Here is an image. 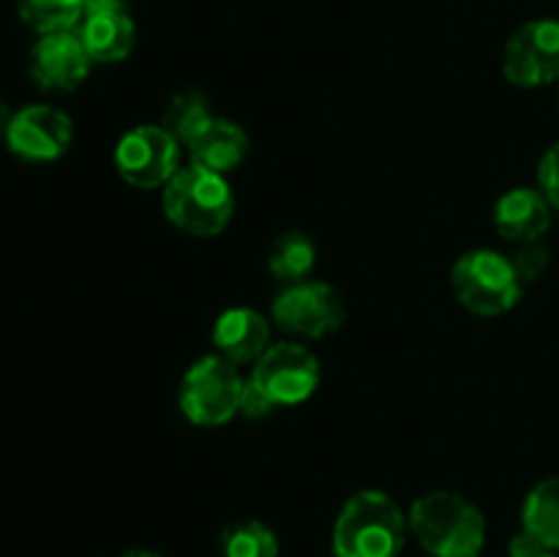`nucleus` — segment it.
I'll return each mask as SVG.
<instances>
[{
  "label": "nucleus",
  "mask_w": 559,
  "mask_h": 557,
  "mask_svg": "<svg viewBox=\"0 0 559 557\" xmlns=\"http://www.w3.org/2000/svg\"><path fill=\"white\" fill-rule=\"evenodd\" d=\"M407 533V513L388 491L360 489L333 522V557H399Z\"/></svg>",
  "instance_id": "f257e3e1"
},
{
  "label": "nucleus",
  "mask_w": 559,
  "mask_h": 557,
  "mask_svg": "<svg viewBox=\"0 0 559 557\" xmlns=\"http://www.w3.org/2000/svg\"><path fill=\"white\" fill-rule=\"evenodd\" d=\"M407 522L429 557H480L484 552V513L459 491H426L409 506Z\"/></svg>",
  "instance_id": "f03ea898"
},
{
  "label": "nucleus",
  "mask_w": 559,
  "mask_h": 557,
  "mask_svg": "<svg viewBox=\"0 0 559 557\" xmlns=\"http://www.w3.org/2000/svg\"><path fill=\"white\" fill-rule=\"evenodd\" d=\"M162 208L169 224L194 238H216L235 216V194L227 175L200 164L180 167L162 189Z\"/></svg>",
  "instance_id": "7ed1b4c3"
},
{
  "label": "nucleus",
  "mask_w": 559,
  "mask_h": 557,
  "mask_svg": "<svg viewBox=\"0 0 559 557\" xmlns=\"http://www.w3.org/2000/svg\"><path fill=\"white\" fill-rule=\"evenodd\" d=\"M451 284L459 304L478 317L508 315L524 295L516 265L497 249L464 251L453 265Z\"/></svg>",
  "instance_id": "20e7f679"
},
{
  "label": "nucleus",
  "mask_w": 559,
  "mask_h": 557,
  "mask_svg": "<svg viewBox=\"0 0 559 557\" xmlns=\"http://www.w3.org/2000/svg\"><path fill=\"white\" fill-rule=\"evenodd\" d=\"M246 377L224 355L211 353L186 369L178 386V407L194 426H224L240 415Z\"/></svg>",
  "instance_id": "39448f33"
},
{
  "label": "nucleus",
  "mask_w": 559,
  "mask_h": 557,
  "mask_svg": "<svg viewBox=\"0 0 559 557\" xmlns=\"http://www.w3.org/2000/svg\"><path fill=\"white\" fill-rule=\"evenodd\" d=\"M271 320L289 336L317 342L344 325L347 309L342 293L333 284L304 278V282L284 284L282 293L273 298Z\"/></svg>",
  "instance_id": "423d86ee"
},
{
  "label": "nucleus",
  "mask_w": 559,
  "mask_h": 557,
  "mask_svg": "<svg viewBox=\"0 0 559 557\" xmlns=\"http://www.w3.org/2000/svg\"><path fill=\"white\" fill-rule=\"evenodd\" d=\"M249 380L278 407H295L314 396L322 380L320 358L304 342H276L251 364Z\"/></svg>",
  "instance_id": "0eeeda50"
},
{
  "label": "nucleus",
  "mask_w": 559,
  "mask_h": 557,
  "mask_svg": "<svg viewBox=\"0 0 559 557\" xmlns=\"http://www.w3.org/2000/svg\"><path fill=\"white\" fill-rule=\"evenodd\" d=\"M115 169L134 189H164L180 169V142L164 126H134L115 145Z\"/></svg>",
  "instance_id": "6e6552de"
},
{
  "label": "nucleus",
  "mask_w": 559,
  "mask_h": 557,
  "mask_svg": "<svg viewBox=\"0 0 559 557\" xmlns=\"http://www.w3.org/2000/svg\"><path fill=\"white\" fill-rule=\"evenodd\" d=\"M502 74L516 87H544L559 82V20L524 22L506 44Z\"/></svg>",
  "instance_id": "1a4fd4ad"
},
{
  "label": "nucleus",
  "mask_w": 559,
  "mask_h": 557,
  "mask_svg": "<svg viewBox=\"0 0 559 557\" xmlns=\"http://www.w3.org/2000/svg\"><path fill=\"white\" fill-rule=\"evenodd\" d=\"M74 140V123L52 104H27L16 109L5 131V145L25 162H58Z\"/></svg>",
  "instance_id": "9d476101"
},
{
  "label": "nucleus",
  "mask_w": 559,
  "mask_h": 557,
  "mask_svg": "<svg viewBox=\"0 0 559 557\" xmlns=\"http://www.w3.org/2000/svg\"><path fill=\"white\" fill-rule=\"evenodd\" d=\"M91 55L76 31L47 33L33 44L31 60H27L33 82L49 93L76 91L91 74Z\"/></svg>",
  "instance_id": "9b49d317"
},
{
  "label": "nucleus",
  "mask_w": 559,
  "mask_h": 557,
  "mask_svg": "<svg viewBox=\"0 0 559 557\" xmlns=\"http://www.w3.org/2000/svg\"><path fill=\"white\" fill-rule=\"evenodd\" d=\"M213 347L218 355L233 360L235 366L254 364L271 347V322L251 306H233L224 309L213 322Z\"/></svg>",
  "instance_id": "f8f14e48"
},
{
  "label": "nucleus",
  "mask_w": 559,
  "mask_h": 557,
  "mask_svg": "<svg viewBox=\"0 0 559 557\" xmlns=\"http://www.w3.org/2000/svg\"><path fill=\"white\" fill-rule=\"evenodd\" d=\"M551 211L555 208L549 205L544 191L519 186L495 202V227L506 240L533 244L551 227Z\"/></svg>",
  "instance_id": "ddd939ff"
},
{
  "label": "nucleus",
  "mask_w": 559,
  "mask_h": 557,
  "mask_svg": "<svg viewBox=\"0 0 559 557\" xmlns=\"http://www.w3.org/2000/svg\"><path fill=\"white\" fill-rule=\"evenodd\" d=\"M186 147H189L191 164H200L211 173L229 175L249 156V134L240 123L216 115Z\"/></svg>",
  "instance_id": "4468645a"
},
{
  "label": "nucleus",
  "mask_w": 559,
  "mask_h": 557,
  "mask_svg": "<svg viewBox=\"0 0 559 557\" xmlns=\"http://www.w3.org/2000/svg\"><path fill=\"white\" fill-rule=\"evenodd\" d=\"M76 33H80L93 63H120L134 52L136 27L129 11L85 14Z\"/></svg>",
  "instance_id": "2eb2a0df"
},
{
  "label": "nucleus",
  "mask_w": 559,
  "mask_h": 557,
  "mask_svg": "<svg viewBox=\"0 0 559 557\" xmlns=\"http://www.w3.org/2000/svg\"><path fill=\"white\" fill-rule=\"evenodd\" d=\"M317 262V246L309 233L304 229H287L276 235V240L267 249V271L276 282L295 284L309 278Z\"/></svg>",
  "instance_id": "dca6fc26"
},
{
  "label": "nucleus",
  "mask_w": 559,
  "mask_h": 557,
  "mask_svg": "<svg viewBox=\"0 0 559 557\" xmlns=\"http://www.w3.org/2000/svg\"><path fill=\"white\" fill-rule=\"evenodd\" d=\"M522 528L559 552V475L535 484L522 506Z\"/></svg>",
  "instance_id": "f3484780"
},
{
  "label": "nucleus",
  "mask_w": 559,
  "mask_h": 557,
  "mask_svg": "<svg viewBox=\"0 0 559 557\" xmlns=\"http://www.w3.org/2000/svg\"><path fill=\"white\" fill-rule=\"evenodd\" d=\"M278 535L260 519H235L218 535L222 557H278Z\"/></svg>",
  "instance_id": "a211bd4d"
},
{
  "label": "nucleus",
  "mask_w": 559,
  "mask_h": 557,
  "mask_svg": "<svg viewBox=\"0 0 559 557\" xmlns=\"http://www.w3.org/2000/svg\"><path fill=\"white\" fill-rule=\"evenodd\" d=\"M213 118H216V115H213L211 102H207L200 91H180L175 93L167 102V107H164L162 126L180 142V145H189Z\"/></svg>",
  "instance_id": "6ab92c4d"
},
{
  "label": "nucleus",
  "mask_w": 559,
  "mask_h": 557,
  "mask_svg": "<svg viewBox=\"0 0 559 557\" xmlns=\"http://www.w3.org/2000/svg\"><path fill=\"white\" fill-rule=\"evenodd\" d=\"M22 22L33 31L47 33L76 31L85 16V0H16Z\"/></svg>",
  "instance_id": "aec40b11"
},
{
  "label": "nucleus",
  "mask_w": 559,
  "mask_h": 557,
  "mask_svg": "<svg viewBox=\"0 0 559 557\" xmlns=\"http://www.w3.org/2000/svg\"><path fill=\"white\" fill-rule=\"evenodd\" d=\"M511 260H513V265H516L522 282L527 284V282H535V278H538L540 273L549 268L551 254L544 244L533 240V244H522V249H519Z\"/></svg>",
  "instance_id": "412c9836"
},
{
  "label": "nucleus",
  "mask_w": 559,
  "mask_h": 557,
  "mask_svg": "<svg viewBox=\"0 0 559 557\" xmlns=\"http://www.w3.org/2000/svg\"><path fill=\"white\" fill-rule=\"evenodd\" d=\"M538 189L544 191L549 205L559 211V142H555V145L544 153V158H540Z\"/></svg>",
  "instance_id": "4be33fe9"
},
{
  "label": "nucleus",
  "mask_w": 559,
  "mask_h": 557,
  "mask_svg": "<svg viewBox=\"0 0 559 557\" xmlns=\"http://www.w3.org/2000/svg\"><path fill=\"white\" fill-rule=\"evenodd\" d=\"M276 407H278V404L273 402V399L267 396L265 391H260L254 382L246 380L243 399H240V415H243V418L262 420V418H267V415H273V410H276Z\"/></svg>",
  "instance_id": "5701e85b"
},
{
  "label": "nucleus",
  "mask_w": 559,
  "mask_h": 557,
  "mask_svg": "<svg viewBox=\"0 0 559 557\" xmlns=\"http://www.w3.org/2000/svg\"><path fill=\"white\" fill-rule=\"evenodd\" d=\"M544 552H549V546H546L538 535H533L524 528L519 530L511 538V544H508V555L511 557H540Z\"/></svg>",
  "instance_id": "b1692460"
},
{
  "label": "nucleus",
  "mask_w": 559,
  "mask_h": 557,
  "mask_svg": "<svg viewBox=\"0 0 559 557\" xmlns=\"http://www.w3.org/2000/svg\"><path fill=\"white\" fill-rule=\"evenodd\" d=\"M102 11H126V0H85V14H102Z\"/></svg>",
  "instance_id": "393cba45"
},
{
  "label": "nucleus",
  "mask_w": 559,
  "mask_h": 557,
  "mask_svg": "<svg viewBox=\"0 0 559 557\" xmlns=\"http://www.w3.org/2000/svg\"><path fill=\"white\" fill-rule=\"evenodd\" d=\"M11 118H14V112H11L9 104H5L3 98H0V134H3V137H5V131H9Z\"/></svg>",
  "instance_id": "a878e982"
},
{
  "label": "nucleus",
  "mask_w": 559,
  "mask_h": 557,
  "mask_svg": "<svg viewBox=\"0 0 559 557\" xmlns=\"http://www.w3.org/2000/svg\"><path fill=\"white\" fill-rule=\"evenodd\" d=\"M120 557H164L162 552H153V549H129L126 555Z\"/></svg>",
  "instance_id": "bb28decb"
},
{
  "label": "nucleus",
  "mask_w": 559,
  "mask_h": 557,
  "mask_svg": "<svg viewBox=\"0 0 559 557\" xmlns=\"http://www.w3.org/2000/svg\"><path fill=\"white\" fill-rule=\"evenodd\" d=\"M540 557H559V552H555V549H549V552H544V555Z\"/></svg>",
  "instance_id": "cd10ccee"
}]
</instances>
